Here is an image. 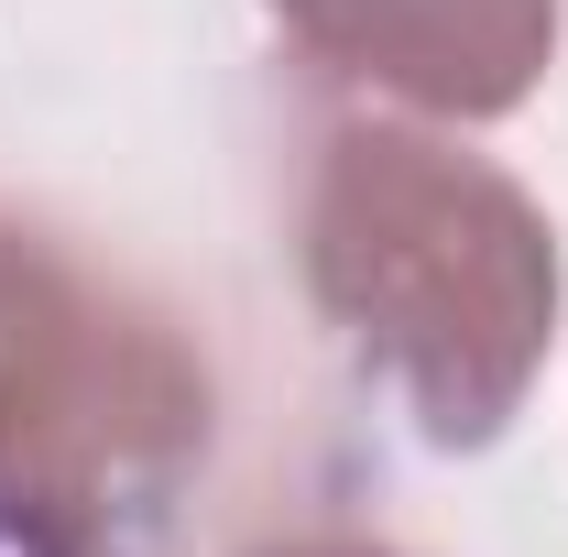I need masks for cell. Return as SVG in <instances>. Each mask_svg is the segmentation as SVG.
Segmentation results:
<instances>
[{
  "instance_id": "6da1fadb",
  "label": "cell",
  "mask_w": 568,
  "mask_h": 557,
  "mask_svg": "<svg viewBox=\"0 0 568 557\" xmlns=\"http://www.w3.org/2000/svg\"><path fill=\"white\" fill-rule=\"evenodd\" d=\"M306 306L416 416L426 448L470 459L525 416L568 317L558 219L493 153L416 121H339L295 209Z\"/></svg>"
},
{
  "instance_id": "7a4b0ae2",
  "label": "cell",
  "mask_w": 568,
  "mask_h": 557,
  "mask_svg": "<svg viewBox=\"0 0 568 557\" xmlns=\"http://www.w3.org/2000/svg\"><path fill=\"white\" fill-rule=\"evenodd\" d=\"M209 437L197 340L44 219L0 209V557H153Z\"/></svg>"
},
{
  "instance_id": "3957f363",
  "label": "cell",
  "mask_w": 568,
  "mask_h": 557,
  "mask_svg": "<svg viewBox=\"0 0 568 557\" xmlns=\"http://www.w3.org/2000/svg\"><path fill=\"white\" fill-rule=\"evenodd\" d=\"M284 44L339 88L405 99L426 121H514L558 67L568 0H263Z\"/></svg>"
},
{
  "instance_id": "277c9868",
  "label": "cell",
  "mask_w": 568,
  "mask_h": 557,
  "mask_svg": "<svg viewBox=\"0 0 568 557\" xmlns=\"http://www.w3.org/2000/svg\"><path fill=\"white\" fill-rule=\"evenodd\" d=\"M241 557H405L394 536H361V525H306V536H263Z\"/></svg>"
}]
</instances>
